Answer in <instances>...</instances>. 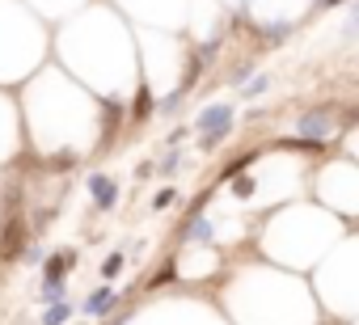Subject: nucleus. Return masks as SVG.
Segmentation results:
<instances>
[{"mask_svg":"<svg viewBox=\"0 0 359 325\" xmlns=\"http://www.w3.org/2000/svg\"><path fill=\"white\" fill-rule=\"evenodd\" d=\"M72 262H76V253H72V249H60L56 258H47V270H42L47 283H64V275L72 270Z\"/></svg>","mask_w":359,"mask_h":325,"instance_id":"nucleus-4","label":"nucleus"},{"mask_svg":"<svg viewBox=\"0 0 359 325\" xmlns=\"http://www.w3.org/2000/svg\"><path fill=\"white\" fill-rule=\"evenodd\" d=\"M64 292H68L64 283H42V300H47V304H60V300H64Z\"/></svg>","mask_w":359,"mask_h":325,"instance_id":"nucleus-8","label":"nucleus"},{"mask_svg":"<svg viewBox=\"0 0 359 325\" xmlns=\"http://www.w3.org/2000/svg\"><path fill=\"white\" fill-rule=\"evenodd\" d=\"M182 241H212V220L208 215H194V220L182 228Z\"/></svg>","mask_w":359,"mask_h":325,"instance_id":"nucleus-6","label":"nucleus"},{"mask_svg":"<svg viewBox=\"0 0 359 325\" xmlns=\"http://www.w3.org/2000/svg\"><path fill=\"white\" fill-rule=\"evenodd\" d=\"M262 89H267V81L258 76V81H253V85H245V97H253V93H262Z\"/></svg>","mask_w":359,"mask_h":325,"instance_id":"nucleus-10","label":"nucleus"},{"mask_svg":"<svg viewBox=\"0 0 359 325\" xmlns=\"http://www.w3.org/2000/svg\"><path fill=\"white\" fill-rule=\"evenodd\" d=\"M22 253H26V220H22V215H9L5 237H0V258H5V262H17Z\"/></svg>","mask_w":359,"mask_h":325,"instance_id":"nucleus-2","label":"nucleus"},{"mask_svg":"<svg viewBox=\"0 0 359 325\" xmlns=\"http://www.w3.org/2000/svg\"><path fill=\"white\" fill-rule=\"evenodd\" d=\"M68 317H72V304H68V300H60V304H51V308H47L42 325H64Z\"/></svg>","mask_w":359,"mask_h":325,"instance_id":"nucleus-7","label":"nucleus"},{"mask_svg":"<svg viewBox=\"0 0 359 325\" xmlns=\"http://www.w3.org/2000/svg\"><path fill=\"white\" fill-rule=\"evenodd\" d=\"M110 304H115V288H97V292L85 300V317H101Z\"/></svg>","mask_w":359,"mask_h":325,"instance_id":"nucleus-5","label":"nucleus"},{"mask_svg":"<svg viewBox=\"0 0 359 325\" xmlns=\"http://www.w3.org/2000/svg\"><path fill=\"white\" fill-rule=\"evenodd\" d=\"M119 270H123V253H110L106 262H101V275H106V279H110V275H119Z\"/></svg>","mask_w":359,"mask_h":325,"instance_id":"nucleus-9","label":"nucleus"},{"mask_svg":"<svg viewBox=\"0 0 359 325\" xmlns=\"http://www.w3.org/2000/svg\"><path fill=\"white\" fill-rule=\"evenodd\" d=\"M89 194H93L97 211H110V207L119 203V182L106 178V174H93V178H89Z\"/></svg>","mask_w":359,"mask_h":325,"instance_id":"nucleus-3","label":"nucleus"},{"mask_svg":"<svg viewBox=\"0 0 359 325\" xmlns=\"http://www.w3.org/2000/svg\"><path fill=\"white\" fill-rule=\"evenodd\" d=\"M194 131L203 135V148H216L233 131V110H228V106H212V110H203L194 119Z\"/></svg>","mask_w":359,"mask_h":325,"instance_id":"nucleus-1","label":"nucleus"}]
</instances>
